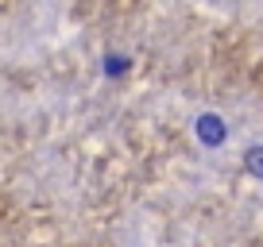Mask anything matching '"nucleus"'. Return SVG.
I'll return each mask as SVG.
<instances>
[{"mask_svg":"<svg viewBox=\"0 0 263 247\" xmlns=\"http://www.w3.org/2000/svg\"><path fill=\"white\" fill-rule=\"evenodd\" d=\"M244 166L255 174V178H263V147H252V151H248V155H244Z\"/></svg>","mask_w":263,"mask_h":247,"instance_id":"f03ea898","label":"nucleus"},{"mask_svg":"<svg viewBox=\"0 0 263 247\" xmlns=\"http://www.w3.org/2000/svg\"><path fill=\"white\" fill-rule=\"evenodd\" d=\"M128 70V58H108V74H124Z\"/></svg>","mask_w":263,"mask_h":247,"instance_id":"7ed1b4c3","label":"nucleus"},{"mask_svg":"<svg viewBox=\"0 0 263 247\" xmlns=\"http://www.w3.org/2000/svg\"><path fill=\"white\" fill-rule=\"evenodd\" d=\"M197 135H201V143H224V123H221V116H201L197 120Z\"/></svg>","mask_w":263,"mask_h":247,"instance_id":"f257e3e1","label":"nucleus"}]
</instances>
